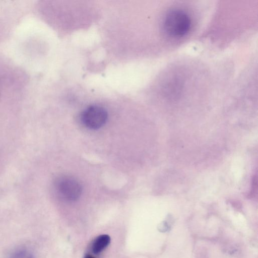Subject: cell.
I'll return each instance as SVG.
<instances>
[{
	"label": "cell",
	"instance_id": "2",
	"mask_svg": "<svg viewBox=\"0 0 258 258\" xmlns=\"http://www.w3.org/2000/svg\"><path fill=\"white\" fill-rule=\"evenodd\" d=\"M57 192L64 199L75 201L81 196L82 187L80 182L73 177L62 176L58 177L54 183Z\"/></svg>",
	"mask_w": 258,
	"mask_h": 258
},
{
	"label": "cell",
	"instance_id": "6",
	"mask_svg": "<svg viewBox=\"0 0 258 258\" xmlns=\"http://www.w3.org/2000/svg\"><path fill=\"white\" fill-rule=\"evenodd\" d=\"M85 258H95V257H94L93 256H92L91 255H88L86 256Z\"/></svg>",
	"mask_w": 258,
	"mask_h": 258
},
{
	"label": "cell",
	"instance_id": "1",
	"mask_svg": "<svg viewBox=\"0 0 258 258\" xmlns=\"http://www.w3.org/2000/svg\"><path fill=\"white\" fill-rule=\"evenodd\" d=\"M191 27L189 16L181 10H174L165 17L163 28L165 32L173 37H180L186 34Z\"/></svg>",
	"mask_w": 258,
	"mask_h": 258
},
{
	"label": "cell",
	"instance_id": "5",
	"mask_svg": "<svg viewBox=\"0 0 258 258\" xmlns=\"http://www.w3.org/2000/svg\"><path fill=\"white\" fill-rule=\"evenodd\" d=\"M12 258H33V256L29 251L22 250L15 253Z\"/></svg>",
	"mask_w": 258,
	"mask_h": 258
},
{
	"label": "cell",
	"instance_id": "3",
	"mask_svg": "<svg viewBox=\"0 0 258 258\" xmlns=\"http://www.w3.org/2000/svg\"><path fill=\"white\" fill-rule=\"evenodd\" d=\"M107 119V112L103 107L92 105L85 109L81 114L83 124L90 129L96 130L102 127Z\"/></svg>",
	"mask_w": 258,
	"mask_h": 258
},
{
	"label": "cell",
	"instance_id": "4",
	"mask_svg": "<svg viewBox=\"0 0 258 258\" xmlns=\"http://www.w3.org/2000/svg\"><path fill=\"white\" fill-rule=\"evenodd\" d=\"M110 237L106 234L98 236L94 241L92 250L94 253L98 254L102 251L110 243Z\"/></svg>",
	"mask_w": 258,
	"mask_h": 258
}]
</instances>
